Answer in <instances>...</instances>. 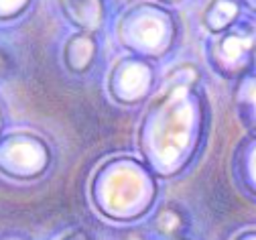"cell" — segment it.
I'll list each match as a JSON object with an SVG mask.
<instances>
[{"label": "cell", "instance_id": "cell-1", "mask_svg": "<svg viewBox=\"0 0 256 240\" xmlns=\"http://www.w3.org/2000/svg\"><path fill=\"white\" fill-rule=\"evenodd\" d=\"M94 53H96L94 39L90 35H86V33L76 35L68 43V63H70V67L74 72H84L86 67L90 65Z\"/></svg>", "mask_w": 256, "mask_h": 240}, {"label": "cell", "instance_id": "cell-2", "mask_svg": "<svg viewBox=\"0 0 256 240\" xmlns=\"http://www.w3.org/2000/svg\"><path fill=\"white\" fill-rule=\"evenodd\" d=\"M154 224H156V230H161L163 234H175L183 226V214L177 208H173V205H167V208L158 212Z\"/></svg>", "mask_w": 256, "mask_h": 240}, {"label": "cell", "instance_id": "cell-3", "mask_svg": "<svg viewBox=\"0 0 256 240\" xmlns=\"http://www.w3.org/2000/svg\"><path fill=\"white\" fill-rule=\"evenodd\" d=\"M22 9H26L24 3L20 5H8V3H0V19H8V17H14L16 13H20Z\"/></svg>", "mask_w": 256, "mask_h": 240}, {"label": "cell", "instance_id": "cell-4", "mask_svg": "<svg viewBox=\"0 0 256 240\" xmlns=\"http://www.w3.org/2000/svg\"><path fill=\"white\" fill-rule=\"evenodd\" d=\"M6 67H8V57H6L2 51H0V74H2Z\"/></svg>", "mask_w": 256, "mask_h": 240}, {"label": "cell", "instance_id": "cell-5", "mask_svg": "<svg viewBox=\"0 0 256 240\" xmlns=\"http://www.w3.org/2000/svg\"><path fill=\"white\" fill-rule=\"evenodd\" d=\"M124 240H144V236L142 234H138V232H130V234H126V238Z\"/></svg>", "mask_w": 256, "mask_h": 240}, {"label": "cell", "instance_id": "cell-6", "mask_svg": "<svg viewBox=\"0 0 256 240\" xmlns=\"http://www.w3.org/2000/svg\"><path fill=\"white\" fill-rule=\"evenodd\" d=\"M66 240H86V236H84V232H76V234H72V236L66 238Z\"/></svg>", "mask_w": 256, "mask_h": 240}]
</instances>
